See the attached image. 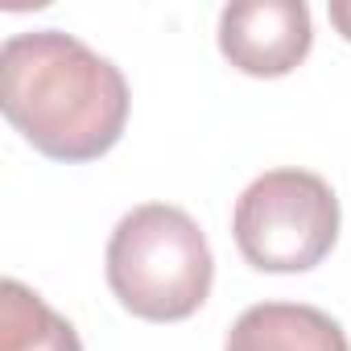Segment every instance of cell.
<instances>
[{"mask_svg":"<svg viewBox=\"0 0 351 351\" xmlns=\"http://www.w3.org/2000/svg\"><path fill=\"white\" fill-rule=\"evenodd\" d=\"M128 79L62 29L13 34L0 50V108L54 161H95L124 136Z\"/></svg>","mask_w":351,"mask_h":351,"instance_id":"obj_1","label":"cell"},{"mask_svg":"<svg viewBox=\"0 0 351 351\" xmlns=\"http://www.w3.org/2000/svg\"><path fill=\"white\" fill-rule=\"evenodd\" d=\"M215 256L199 223L169 203L132 207L108 240V285L145 322H182L211 298Z\"/></svg>","mask_w":351,"mask_h":351,"instance_id":"obj_2","label":"cell"},{"mask_svg":"<svg viewBox=\"0 0 351 351\" xmlns=\"http://www.w3.org/2000/svg\"><path fill=\"white\" fill-rule=\"evenodd\" d=\"M232 236L261 273H306L339 240V199L310 169H269L236 199Z\"/></svg>","mask_w":351,"mask_h":351,"instance_id":"obj_3","label":"cell"},{"mask_svg":"<svg viewBox=\"0 0 351 351\" xmlns=\"http://www.w3.org/2000/svg\"><path fill=\"white\" fill-rule=\"evenodd\" d=\"M314 46L310 9L302 0H240L219 17L223 58L252 79H281Z\"/></svg>","mask_w":351,"mask_h":351,"instance_id":"obj_4","label":"cell"},{"mask_svg":"<svg viewBox=\"0 0 351 351\" xmlns=\"http://www.w3.org/2000/svg\"><path fill=\"white\" fill-rule=\"evenodd\" d=\"M223 351H351V343L347 330L318 306L261 302L232 322Z\"/></svg>","mask_w":351,"mask_h":351,"instance_id":"obj_5","label":"cell"},{"mask_svg":"<svg viewBox=\"0 0 351 351\" xmlns=\"http://www.w3.org/2000/svg\"><path fill=\"white\" fill-rule=\"evenodd\" d=\"M0 351H83V343L58 310L9 277L0 285Z\"/></svg>","mask_w":351,"mask_h":351,"instance_id":"obj_6","label":"cell"},{"mask_svg":"<svg viewBox=\"0 0 351 351\" xmlns=\"http://www.w3.org/2000/svg\"><path fill=\"white\" fill-rule=\"evenodd\" d=\"M330 25L351 42V0H330Z\"/></svg>","mask_w":351,"mask_h":351,"instance_id":"obj_7","label":"cell"}]
</instances>
